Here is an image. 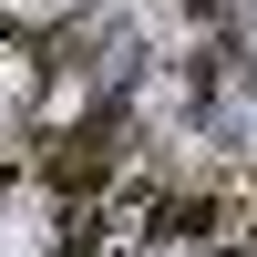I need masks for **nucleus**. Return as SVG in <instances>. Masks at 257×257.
<instances>
[{"label": "nucleus", "mask_w": 257, "mask_h": 257, "mask_svg": "<svg viewBox=\"0 0 257 257\" xmlns=\"http://www.w3.org/2000/svg\"><path fill=\"white\" fill-rule=\"evenodd\" d=\"M31 93H41V62L21 52V41H0V134H11L21 113H31Z\"/></svg>", "instance_id": "2"}, {"label": "nucleus", "mask_w": 257, "mask_h": 257, "mask_svg": "<svg viewBox=\"0 0 257 257\" xmlns=\"http://www.w3.org/2000/svg\"><path fill=\"white\" fill-rule=\"evenodd\" d=\"M0 257H62V226H52L41 196H11V206H0Z\"/></svg>", "instance_id": "1"}]
</instances>
